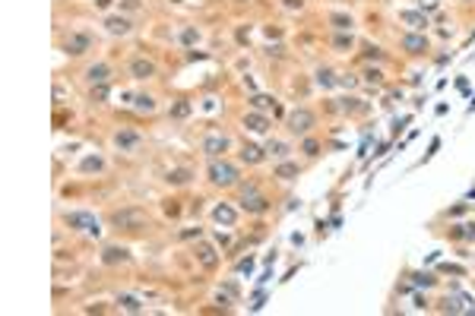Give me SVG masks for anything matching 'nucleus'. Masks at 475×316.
<instances>
[{
	"mask_svg": "<svg viewBox=\"0 0 475 316\" xmlns=\"http://www.w3.org/2000/svg\"><path fill=\"white\" fill-rule=\"evenodd\" d=\"M209 180H212L216 187H231V184H238V168L228 165V161L212 158V165H209Z\"/></svg>",
	"mask_w": 475,
	"mask_h": 316,
	"instance_id": "nucleus-1",
	"label": "nucleus"
},
{
	"mask_svg": "<svg viewBox=\"0 0 475 316\" xmlns=\"http://www.w3.org/2000/svg\"><path fill=\"white\" fill-rule=\"evenodd\" d=\"M67 225L76 228V231L92 234V237H98V234H102V225H98V218L92 212H67Z\"/></svg>",
	"mask_w": 475,
	"mask_h": 316,
	"instance_id": "nucleus-2",
	"label": "nucleus"
},
{
	"mask_svg": "<svg viewBox=\"0 0 475 316\" xmlns=\"http://www.w3.org/2000/svg\"><path fill=\"white\" fill-rule=\"evenodd\" d=\"M111 225L114 228H127V231H136L146 225V212L143 209H120L111 215Z\"/></svg>",
	"mask_w": 475,
	"mask_h": 316,
	"instance_id": "nucleus-3",
	"label": "nucleus"
},
{
	"mask_svg": "<svg viewBox=\"0 0 475 316\" xmlns=\"http://www.w3.org/2000/svg\"><path fill=\"white\" fill-rule=\"evenodd\" d=\"M225 149H228V136H225V133H209V136L203 139V152L209 158L225 155Z\"/></svg>",
	"mask_w": 475,
	"mask_h": 316,
	"instance_id": "nucleus-4",
	"label": "nucleus"
},
{
	"mask_svg": "<svg viewBox=\"0 0 475 316\" xmlns=\"http://www.w3.org/2000/svg\"><path fill=\"white\" fill-rule=\"evenodd\" d=\"M311 126H314V114H311V111L298 107V111L289 114V130H292V133H307Z\"/></svg>",
	"mask_w": 475,
	"mask_h": 316,
	"instance_id": "nucleus-5",
	"label": "nucleus"
},
{
	"mask_svg": "<svg viewBox=\"0 0 475 316\" xmlns=\"http://www.w3.org/2000/svg\"><path fill=\"white\" fill-rule=\"evenodd\" d=\"M241 206H244L247 212H266L270 209V203H266L263 196H260L253 187H244V196H241Z\"/></svg>",
	"mask_w": 475,
	"mask_h": 316,
	"instance_id": "nucleus-6",
	"label": "nucleus"
},
{
	"mask_svg": "<svg viewBox=\"0 0 475 316\" xmlns=\"http://www.w3.org/2000/svg\"><path fill=\"white\" fill-rule=\"evenodd\" d=\"M139 143H143V136H139V133H133V130H117V133H114V146H117L120 152L139 149Z\"/></svg>",
	"mask_w": 475,
	"mask_h": 316,
	"instance_id": "nucleus-7",
	"label": "nucleus"
},
{
	"mask_svg": "<svg viewBox=\"0 0 475 316\" xmlns=\"http://www.w3.org/2000/svg\"><path fill=\"white\" fill-rule=\"evenodd\" d=\"M130 76L133 79H149V76H156V63H152V60H146V57H133L130 60Z\"/></svg>",
	"mask_w": 475,
	"mask_h": 316,
	"instance_id": "nucleus-8",
	"label": "nucleus"
},
{
	"mask_svg": "<svg viewBox=\"0 0 475 316\" xmlns=\"http://www.w3.org/2000/svg\"><path fill=\"white\" fill-rule=\"evenodd\" d=\"M403 48L409 54H425L428 51V38L425 35H415V32H409V35H403Z\"/></svg>",
	"mask_w": 475,
	"mask_h": 316,
	"instance_id": "nucleus-9",
	"label": "nucleus"
},
{
	"mask_svg": "<svg viewBox=\"0 0 475 316\" xmlns=\"http://www.w3.org/2000/svg\"><path fill=\"white\" fill-rule=\"evenodd\" d=\"M89 44H92L89 35H70L64 48H67V54H86V51H89Z\"/></svg>",
	"mask_w": 475,
	"mask_h": 316,
	"instance_id": "nucleus-10",
	"label": "nucleus"
},
{
	"mask_svg": "<svg viewBox=\"0 0 475 316\" xmlns=\"http://www.w3.org/2000/svg\"><path fill=\"white\" fill-rule=\"evenodd\" d=\"M244 126H247V130H253V133H266V130H270V120H266L263 114L250 111V114H244Z\"/></svg>",
	"mask_w": 475,
	"mask_h": 316,
	"instance_id": "nucleus-11",
	"label": "nucleus"
},
{
	"mask_svg": "<svg viewBox=\"0 0 475 316\" xmlns=\"http://www.w3.org/2000/svg\"><path fill=\"white\" fill-rule=\"evenodd\" d=\"M108 76H111V70L105 63H92L89 70H86V79H89L92 85H102V83H108Z\"/></svg>",
	"mask_w": 475,
	"mask_h": 316,
	"instance_id": "nucleus-12",
	"label": "nucleus"
},
{
	"mask_svg": "<svg viewBox=\"0 0 475 316\" xmlns=\"http://www.w3.org/2000/svg\"><path fill=\"white\" fill-rule=\"evenodd\" d=\"M127 259H130V253H127L124 247H105V253H102V263H105V266L127 263Z\"/></svg>",
	"mask_w": 475,
	"mask_h": 316,
	"instance_id": "nucleus-13",
	"label": "nucleus"
},
{
	"mask_svg": "<svg viewBox=\"0 0 475 316\" xmlns=\"http://www.w3.org/2000/svg\"><path fill=\"white\" fill-rule=\"evenodd\" d=\"M105 29H108L111 35H127V32H130V19H124V16H108V19H105Z\"/></svg>",
	"mask_w": 475,
	"mask_h": 316,
	"instance_id": "nucleus-14",
	"label": "nucleus"
},
{
	"mask_svg": "<svg viewBox=\"0 0 475 316\" xmlns=\"http://www.w3.org/2000/svg\"><path fill=\"white\" fill-rule=\"evenodd\" d=\"M212 218L219 221V225H235V218H238V212L231 209L228 203H222V206H216V209H212Z\"/></svg>",
	"mask_w": 475,
	"mask_h": 316,
	"instance_id": "nucleus-15",
	"label": "nucleus"
},
{
	"mask_svg": "<svg viewBox=\"0 0 475 316\" xmlns=\"http://www.w3.org/2000/svg\"><path fill=\"white\" fill-rule=\"evenodd\" d=\"M399 19H403L406 25H412V29H425V25H428V16H425V13H418V10H403V13H399Z\"/></svg>",
	"mask_w": 475,
	"mask_h": 316,
	"instance_id": "nucleus-16",
	"label": "nucleus"
},
{
	"mask_svg": "<svg viewBox=\"0 0 475 316\" xmlns=\"http://www.w3.org/2000/svg\"><path fill=\"white\" fill-rule=\"evenodd\" d=\"M197 259H200V263H203L206 269H212V266L219 263V256H216V247H209V244H200V247H197Z\"/></svg>",
	"mask_w": 475,
	"mask_h": 316,
	"instance_id": "nucleus-17",
	"label": "nucleus"
},
{
	"mask_svg": "<svg viewBox=\"0 0 475 316\" xmlns=\"http://www.w3.org/2000/svg\"><path fill=\"white\" fill-rule=\"evenodd\" d=\"M266 149H260V146H244L241 149V161H247V165H257V161H263Z\"/></svg>",
	"mask_w": 475,
	"mask_h": 316,
	"instance_id": "nucleus-18",
	"label": "nucleus"
},
{
	"mask_svg": "<svg viewBox=\"0 0 475 316\" xmlns=\"http://www.w3.org/2000/svg\"><path fill=\"white\" fill-rule=\"evenodd\" d=\"M133 107L143 111V114H152V111H156V98H152V95H133Z\"/></svg>",
	"mask_w": 475,
	"mask_h": 316,
	"instance_id": "nucleus-19",
	"label": "nucleus"
},
{
	"mask_svg": "<svg viewBox=\"0 0 475 316\" xmlns=\"http://www.w3.org/2000/svg\"><path fill=\"white\" fill-rule=\"evenodd\" d=\"M117 304L124 307L127 313H139V310H143V304H139V300L133 297V294H120V297H117Z\"/></svg>",
	"mask_w": 475,
	"mask_h": 316,
	"instance_id": "nucleus-20",
	"label": "nucleus"
},
{
	"mask_svg": "<svg viewBox=\"0 0 475 316\" xmlns=\"http://www.w3.org/2000/svg\"><path fill=\"white\" fill-rule=\"evenodd\" d=\"M266 155H272V158H285V155H289V146L279 143V139H270V146H266Z\"/></svg>",
	"mask_w": 475,
	"mask_h": 316,
	"instance_id": "nucleus-21",
	"label": "nucleus"
},
{
	"mask_svg": "<svg viewBox=\"0 0 475 316\" xmlns=\"http://www.w3.org/2000/svg\"><path fill=\"white\" fill-rule=\"evenodd\" d=\"M330 22L336 25L339 32H352V16H345V13H333V16H330Z\"/></svg>",
	"mask_w": 475,
	"mask_h": 316,
	"instance_id": "nucleus-22",
	"label": "nucleus"
},
{
	"mask_svg": "<svg viewBox=\"0 0 475 316\" xmlns=\"http://www.w3.org/2000/svg\"><path fill=\"white\" fill-rule=\"evenodd\" d=\"M276 177H282V180L298 177V165H292V161H282V165L276 168Z\"/></svg>",
	"mask_w": 475,
	"mask_h": 316,
	"instance_id": "nucleus-23",
	"label": "nucleus"
},
{
	"mask_svg": "<svg viewBox=\"0 0 475 316\" xmlns=\"http://www.w3.org/2000/svg\"><path fill=\"white\" fill-rule=\"evenodd\" d=\"M317 85H323V89L336 85V76H333V70H317Z\"/></svg>",
	"mask_w": 475,
	"mask_h": 316,
	"instance_id": "nucleus-24",
	"label": "nucleus"
},
{
	"mask_svg": "<svg viewBox=\"0 0 475 316\" xmlns=\"http://www.w3.org/2000/svg\"><path fill=\"white\" fill-rule=\"evenodd\" d=\"M79 168H83V171H102L105 161L98 158V155H89V158H83V165H79Z\"/></svg>",
	"mask_w": 475,
	"mask_h": 316,
	"instance_id": "nucleus-25",
	"label": "nucleus"
},
{
	"mask_svg": "<svg viewBox=\"0 0 475 316\" xmlns=\"http://www.w3.org/2000/svg\"><path fill=\"white\" fill-rule=\"evenodd\" d=\"M333 44H336V51H349L352 48V32H349V35H342V32H339V35L333 38Z\"/></svg>",
	"mask_w": 475,
	"mask_h": 316,
	"instance_id": "nucleus-26",
	"label": "nucleus"
},
{
	"mask_svg": "<svg viewBox=\"0 0 475 316\" xmlns=\"http://www.w3.org/2000/svg\"><path fill=\"white\" fill-rule=\"evenodd\" d=\"M197 42H200L197 29H184V32H181V44H197Z\"/></svg>",
	"mask_w": 475,
	"mask_h": 316,
	"instance_id": "nucleus-27",
	"label": "nucleus"
},
{
	"mask_svg": "<svg viewBox=\"0 0 475 316\" xmlns=\"http://www.w3.org/2000/svg\"><path fill=\"white\" fill-rule=\"evenodd\" d=\"M168 180L171 184H187V180H190V171H184V168H181V171H168Z\"/></svg>",
	"mask_w": 475,
	"mask_h": 316,
	"instance_id": "nucleus-28",
	"label": "nucleus"
},
{
	"mask_svg": "<svg viewBox=\"0 0 475 316\" xmlns=\"http://www.w3.org/2000/svg\"><path fill=\"white\" fill-rule=\"evenodd\" d=\"M105 98H108V83L92 85V102H105Z\"/></svg>",
	"mask_w": 475,
	"mask_h": 316,
	"instance_id": "nucleus-29",
	"label": "nucleus"
},
{
	"mask_svg": "<svg viewBox=\"0 0 475 316\" xmlns=\"http://www.w3.org/2000/svg\"><path fill=\"white\" fill-rule=\"evenodd\" d=\"M250 105L257 107V111H263V107H270V105H272V98H270V95H253V98H250Z\"/></svg>",
	"mask_w": 475,
	"mask_h": 316,
	"instance_id": "nucleus-30",
	"label": "nucleus"
},
{
	"mask_svg": "<svg viewBox=\"0 0 475 316\" xmlns=\"http://www.w3.org/2000/svg\"><path fill=\"white\" fill-rule=\"evenodd\" d=\"M187 114H190V105L187 102H178L175 107H171V117H187Z\"/></svg>",
	"mask_w": 475,
	"mask_h": 316,
	"instance_id": "nucleus-31",
	"label": "nucleus"
},
{
	"mask_svg": "<svg viewBox=\"0 0 475 316\" xmlns=\"http://www.w3.org/2000/svg\"><path fill=\"white\" fill-rule=\"evenodd\" d=\"M415 285H425V288H428V285H434V278H431L428 272H418V275H415Z\"/></svg>",
	"mask_w": 475,
	"mask_h": 316,
	"instance_id": "nucleus-32",
	"label": "nucleus"
},
{
	"mask_svg": "<svg viewBox=\"0 0 475 316\" xmlns=\"http://www.w3.org/2000/svg\"><path fill=\"white\" fill-rule=\"evenodd\" d=\"M364 79H367V83H380V79H384V73H380V70H367Z\"/></svg>",
	"mask_w": 475,
	"mask_h": 316,
	"instance_id": "nucleus-33",
	"label": "nucleus"
},
{
	"mask_svg": "<svg viewBox=\"0 0 475 316\" xmlns=\"http://www.w3.org/2000/svg\"><path fill=\"white\" fill-rule=\"evenodd\" d=\"M317 149H320V146L314 143V139H307V143H304V152H307V155H317Z\"/></svg>",
	"mask_w": 475,
	"mask_h": 316,
	"instance_id": "nucleus-34",
	"label": "nucleus"
},
{
	"mask_svg": "<svg viewBox=\"0 0 475 316\" xmlns=\"http://www.w3.org/2000/svg\"><path fill=\"white\" fill-rule=\"evenodd\" d=\"M459 234H463V237H469V240H475V225H463V231H459Z\"/></svg>",
	"mask_w": 475,
	"mask_h": 316,
	"instance_id": "nucleus-35",
	"label": "nucleus"
},
{
	"mask_svg": "<svg viewBox=\"0 0 475 316\" xmlns=\"http://www.w3.org/2000/svg\"><path fill=\"white\" fill-rule=\"evenodd\" d=\"M336 83H339V85H355V76H339Z\"/></svg>",
	"mask_w": 475,
	"mask_h": 316,
	"instance_id": "nucleus-36",
	"label": "nucleus"
},
{
	"mask_svg": "<svg viewBox=\"0 0 475 316\" xmlns=\"http://www.w3.org/2000/svg\"><path fill=\"white\" fill-rule=\"evenodd\" d=\"M124 6H127V10H136V6H139V0H124Z\"/></svg>",
	"mask_w": 475,
	"mask_h": 316,
	"instance_id": "nucleus-37",
	"label": "nucleus"
}]
</instances>
